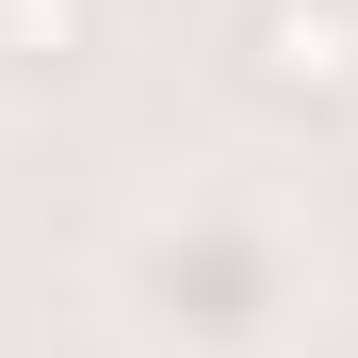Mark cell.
Returning a JSON list of instances; mask_svg holds the SVG:
<instances>
[{"label": "cell", "mask_w": 358, "mask_h": 358, "mask_svg": "<svg viewBox=\"0 0 358 358\" xmlns=\"http://www.w3.org/2000/svg\"><path fill=\"white\" fill-rule=\"evenodd\" d=\"M245 82L277 114H342L358 98V0H261L245 17Z\"/></svg>", "instance_id": "1"}, {"label": "cell", "mask_w": 358, "mask_h": 358, "mask_svg": "<svg viewBox=\"0 0 358 358\" xmlns=\"http://www.w3.org/2000/svg\"><path fill=\"white\" fill-rule=\"evenodd\" d=\"M0 49H17V66H82L98 49V0H0Z\"/></svg>", "instance_id": "2"}]
</instances>
